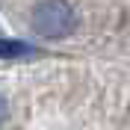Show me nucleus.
Listing matches in <instances>:
<instances>
[{
	"label": "nucleus",
	"mask_w": 130,
	"mask_h": 130,
	"mask_svg": "<svg viewBox=\"0 0 130 130\" xmlns=\"http://www.w3.org/2000/svg\"><path fill=\"white\" fill-rule=\"evenodd\" d=\"M3 118H6V101L0 98V124H3Z\"/></svg>",
	"instance_id": "7ed1b4c3"
},
{
	"label": "nucleus",
	"mask_w": 130,
	"mask_h": 130,
	"mask_svg": "<svg viewBox=\"0 0 130 130\" xmlns=\"http://www.w3.org/2000/svg\"><path fill=\"white\" fill-rule=\"evenodd\" d=\"M30 27L41 39H65L77 27V15L65 0H41L30 15Z\"/></svg>",
	"instance_id": "f257e3e1"
},
{
	"label": "nucleus",
	"mask_w": 130,
	"mask_h": 130,
	"mask_svg": "<svg viewBox=\"0 0 130 130\" xmlns=\"http://www.w3.org/2000/svg\"><path fill=\"white\" fill-rule=\"evenodd\" d=\"M39 50L24 44V41H12V39H0V59H21V56H36Z\"/></svg>",
	"instance_id": "f03ea898"
}]
</instances>
